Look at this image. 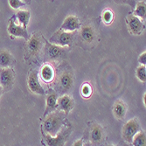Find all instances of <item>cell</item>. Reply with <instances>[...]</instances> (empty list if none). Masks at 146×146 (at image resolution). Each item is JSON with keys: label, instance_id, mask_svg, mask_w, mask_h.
<instances>
[{"label": "cell", "instance_id": "6da1fadb", "mask_svg": "<svg viewBox=\"0 0 146 146\" xmlns=\"http://www.w3.org/2000/svg\"><path fill=\"white\" fill-rule=\"evenodd\" d=\"M65 116L62 111L52 112L46 116L43 129L46 134L50 137H55L64 126Z\"/></svg>", "mask_w": 146, "mask_h": 146}, {"label": "cell", "instance_id": "7a4b0ae2", "mask_svg": "<svg viewBox=\"0 0 146 146\" xmlns=\"http://www.w3.org/2000/svg\"><path fill=\"white\" fill-rule=\"evenodd\" d=\"M71 134V128L63 126L61 130L55 137H50L47 134L43 135V140L46 146H64L66 141Z\"/></svg>", "mask_w": 146, "mask_h": 146}, {"label": "cell", "instance_id": "3957f363", "mask_svg": "<svg viewBox=\"0 0 146 146\" xmlns=\"http://www.w3.org/2000/svg\"><path fill=\"white\" fill-rule=\"evenodd\" d=\"M141 131V126L137 118H133L128 121L123 127V138L127 143H131L133 137Z\"/></svg>", "mask_w": 146, "mask_h": 146}, {"label": "cell", "instance_id": "277c9868", "mask_svg": "<svg viewBox=\"0 0 146 146\" xmlns=\"http://www.w3.org/2000/svg\"><path fill=\"white\" fill-rule=\"evenodd\" d=\"M73 36H74L73 33H68L60 29L50 38L49 42L50 44L56 45L60 47L68 46L72 44Z\"/></svg>", "mask_w": 146, "mask_h": 146}, {"label": "cell", "instance_id": "5b68a950", "mask_svg": "<svg viewBox=\"0 0 146 146\" xmlns=\"http://www.w3.org/2000/svg\"><path fill=\"white\" fill-rule=\"evenodd\" d=\"M43 47V40L41 36L38 33H34L27 42V51L30 56L34 57L37 56Z\"/></svg>", "mask_w": 146, "mask_h": 146}, {"label": "cell", "instance_id": "8992f818", "mask_svg": "<svg viewBox=\"0 0 146 146\" xmlns=\"http://www.w3.org/2000/svg\"><path fill=\"white\" fill-rule=\"evenodd\" d=\"M126 22H127V26H128L129 32L132 34H134V35L141 34L145 28V25L141 21V19H139L138 18L135 17L132 14H129L127 16Z\"/></svg>", "mask_w": 146, "mask_h": 146}, {"label": "cell", "instance_id": "52a82bcc", "mask_svg": "<svg viewBox=\"0 0 146 146\" xmlns=\"http://www.w3.org/2000/svg\"><path fill=\"white\" fill-rule=\"evenodd\" d=\"M27 85L31 92H33V94L36 95H45V90L43 87L41 86L40 82L38 80V74L37 71L33 70L30 73L28 76V81H27Z\"/></svg>", "mask_w": 146, "mask_h": 146}, {"label": "cell", "instance_id": "ba28073f", "mask_svg": "<svg viewBox=\"0 0 146 146\" xmlns=\"http://www.w3.org/2000/svg\"><path fill=\"white\" fill-rule=\"evenodd\" d=\"M14 71L12 68L0 69V86L2 88H9L14 82Z\"/></svg>", "mask_w": 146, "mask_h": 146}, {"label": "cell", "instance_id": "9c48e42d", "mask_svg": "<svg viewBox=\"0 0 146 146\" xmlns=\"http://www.w3.org/2000/svg\"><path fill=\"white\" fill-rule=\"evenodd\" d=\"M74 85V76L69 71L63 72L58 80V86L63 92L69 91Z\"/></svg>", "mask_w": 146, "mask_h": 146}, {"label": "cell", "instance_id": "30bf717a", "mask_svg": "<svg viewBox=\"0 0 146 146\" xmlns=\"http://www.w3.org/2000/svg\"><path fill=\"white\" fill-rule=\"evenodd\" d=\"M57 105L60 111H62L64 114H68L74 107V102L70 96L63 95L57 99Z\"/></svg>", "mask_w": 146, "mask_h": 146}, {"label": "cell", "instance_id": "8fae6325", "mask_svg": "<svg viewBox=\"0 0 146 146\" xmlns=\"http://www.w3.org/2000/svg\"><path fill=\"white\" fill-rule=\"evenodd\" d=\"M104 130L103 128L98 123H93L89 129V139L94 144H99L103 140Z\"/></svg>", "mask_w": 146, "mask_h": 146}, {"label": "cell", "instance_id": "7c38bea8", "mask_svg": "<svg viewBox=\"0 0 146 146\" xmlns=\"http://www.w3.org/2000/svg\"><path fill=\"white\" fill-rule=\"evenodd\" d=\"M80 27H81V23H80L79 19L74 15H70L65 19L60 26V30L68 33H73L80 29Z\"/></svg>", "mask_w": 146, "mask_h": 146}, {"label": "cell", "instance_id": "4fadbf2b", "mask_svg": "<svg viewBox=\"0 0 146 146\" xmlns=\"http://www.w3.org/2000/svg\"><path fill=\"white\" fill-rule=\"evenodd\" d=\"M8 33L11 36H13V37H20L24 38H28V33L26 28H24L20 25H17L13 19L9 23Z\"/></svg>", "mask_w": 146, "mask_h": 146}, {"label": "cell", "instance_id": "5bb4252c", "mask_svg": "<svg viewBox=\"0 0 146 146\" xmlns=\"http://www.w3.org/2000/svg\"><path fill=\"white\" fill-rule=\"evenodd\" d=\"M57 94L55 92H50L46 96V110L44 112V116L46 117L47 115H49L52 112L56 111L58 109L57 105Z\"/></svg>", "mask_w": 146, "mask_h": 146}, {"label": "cell", "instance_id": "9a60e30c", "mask_svg": "<svg viewBox=\"0 0 146 146\" xmlns=\"http://www.w3.org/2000/svg\"><path fill=\"white\" fill-rule=\"evenodd\" d=\"M80 35H81L82 40L87 44L93 43L96 38V33L95 31V28L91 25H84L81 29Z\"/></svg>", "mask_w": 146, "mask_h": 146}, {"label": "cell", "instance_id": "2e32d148", "mask_svg": "<svg viewBox=\"0 0 146 146\" xmlns=\"http://www.w3.org/2000/svg\"><path fill=\"white\" fill-rule=\"evenodd\" d=\"M14 63L15 60L9 51L2 50L0 52V69L11 68Z\"/></svg>", "mask_w": 146, "mask_h": 146}, {"label": "cell", "instance_id": "e0dca14e", "mask_svg": "<svg viewBox=\"0 0 146 146\" xmlns=\"http://www.w3.org/2000/svg\"><path fill=\"white\" fill-rule=\"evenodd\" d=\"M54 75H55L54 69L51 65L46 64L41 68L40 78L42 79L43 82H45L46 83H49V82H52V81H54Z\"/></svg>", "mask_w": 146, "mask_h": 146}, {"label": "cell", "instance_id": "ac0fdd59", "mask_svg": "<svg viewBox=\"0 0 146 146\" xmlns=\"http://www.w3.org/2000/svg\"><path fill=\"white\" fill-rule=\"evenodd\" d=\"M127 112V106L126 104L121 101L118 100L115 102L114 107H113V114L115 118L119 119V120H122L126 115Z\"/></svg>", "mask_w": 146, "mask_h": 146}, {"label": "cell", "instance_id": "d6986e66", "mask_svg": "<svg viewBox=\"0 0 146 146\" xmlns=\"http://www.w3.org/2000/svg\"><path fill=\"white\" fill-rule=\"evenodd\" d=\"M64 52V47H60L56 45L48 44L47 46V55L51 60H57L60 59Z\"/></svg>", "mask_w": 146, "mask_h": 146}, {"label": "cell", "instance_id": "ffe728a7", "mask_svg": "<svg viewBox=\"0 0 146 146\" xmlns=\"http://www.w3.org/2000/svg\"><path fill=\"white\" fill-rule=\"evenodd\" d=\"M16 18L18 19L19 25L24 28H26L30 21L31 13L27 10H19L16 13Z\"/></svg>", "mask_w": 146, "mask_h": 146}, {"label": "cell", "instance_id": "44dd1931", "mask_svg": "<svg viewBox=\"0 0 146 146\" xmlns=\"http://www.w3.org/2000/svg\"><path fill=\"white\" fill-rule=\"evenodd\" d=\"M132 15H134L135 17L138 18L139 19H145V15H146V5L145 2L141 1L137 4V6L135 8L134 13Z\"/></svg>", "mask_w": 146, "mask_h": 146}, {"label": "cell", "instance_id": "7402d4cb", "mask_svg": "<svg viewBox=\"0 0 146 146\" xmlns=\"http://www.w3.org/2000/svg\"><path fill=\"white\" fill-rule=\"evenodd\" d=\"M132 146H146V135L144 131H139L133 137L131 142Z\"/></svg>", "mask_w": 146, "mask_h": 146}, {"label": "cell", "instance_id": "603a6c76", "mask_svg": "<svg viewBox=\"0 0 146 146\" xmlns=\"http://www.w3.org/2000/svg\"><path fill=\"white\" fill-rule=\"evenodd\" d=\"M102 20L106 25H110L114 20V13L110 9H106L102 15Z\"/></svg>", "mask_w": 146, "mask_h": 146}, {"label": "cell", "instance_id": "cb8c5ba5", "mask_svg": "<svg viewBox=\"0 0 146 146\" xmlns=\"http://www.w3.org/2000/svg\"><path fill=\"white\" fill-rule=\"evenodd\" d=\"M136 75L142 82H146V68L145 66H139L136 70Z\"/></svg>", "mask_w": 146, "mask_h": 146}, {"label": "cell", "instance_id": "d4e9b609", "mask_svg": "<svg viewBox=\"0 0 146 146\" xmlns=\"http://www.w3.org/2000/svg\"><path fill=\"white\" fill-rule=\"evenodd\" d=\"M92 87L89 83H84L82 87V95L85 98H88L92 95Z\"/></svg>", "mask_w": 146, "mask_h": 146}, {"label": "cell", "instance_id": "484cf974", "mask_svg": "<svg viewBox=\"0 0 146 146\" xmlns=\"http://www.w3.org/2000/svg\"><path fill=\"white\" fill-rule=\"evenodd\" d=\"M9 5L11 8L15 9V10H18L19 9L20 7L22 6H25V3L20 1V0H9Z\"/></svg>", "mask_w": 146, "mask_h": 146}, {"label": "cell", "instance_id": "4316f807", "mask_svg": "<svg viewBox=\"0 0 146 146\" xmlns=\"http://www.w3.org/2000/svg\"><path fill=\"white\" fill-rule=\"evenodd\" d=\"M138 62L140 64H142V66H145L146 65V52L145 51L140 54V56L138 58Z\"/></svg>", "mask_w": 146, "mask_h": 146}, {"label": "cell", "instance_id": "83f0119b", "mask_svg": "<svg viewBox=\"0 0 146 146\" xmlns=\"http://www.w3.org/2000/svg\"><path fill=\"white\" fill-rule=\"evenodd\" d=\"M73 146H84L83 140H82V139H79V140H77V141L73 144Z\"/></svg>", "mask_w": 146, "mask_h": 146}, {"label": "cell", "instance_id": "f1b7e54d", "mask_svg": "<svg viewBox=\"0 0 146 146\" xmlns=\"http://www.w3.org/2000/svg\"><path fill=\"white\" fill-rule=\"evenodd\" d=\"M120 146H132L130 143H123V144H121Z\"/></svg>", "mask_w": 146, "mask_h": 146}, {"label": "cell", "instance_id": "f546056e", "mask_svg": "<svg viewBox=\"0 0 146 146\" xmlns=\"http://www.w3.org/2000/svg\"><path fill=\"white\" fill-rule=\"evenodd\" d=\"M84 146H92V144H91L90 143L87 142V143H84Z\"/></svg>", "mask_w": 146, "mask_h": 146}, {"label": "cell", "instance_id": "4dcf8cb0", "mask_svg": "<svg viewBox=\"0 0 146 146\" xmlns=\"http://www.w3.org/2000/svg\"><path fill=\"white\" fill-rule=\"evenodd\" d=\"M2 91H3V88H2V87L0 86V96L2 95Z\"/></svg>", "mask_w": 146, "mask_h": 146}, {"label": "cell", "instance_id": "1f68e13d", "mask_svg": "<svg viewBox=\"0 0 146 146\" xmlns=\"http://www.w3.org/2000/svg\"><path fill=\"white\" fill-rule=\"evenodd\" d=\"M106 146H115V145H113V144H107Z\"/></svg>", "mask_w": 146, "mask_h": 146}]
</instances>
